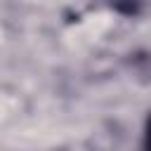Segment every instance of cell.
<instances>
[{
  "instance_id": "1",
  "label": "cell",
  "mask_w": 151,
  "mask_h": 151,
  "mask_svg": "<svg viewBox=\"0 0 151 151\" xmlns=\"http://www.w3.org/2000/svg\"><path fill=\"white\" fill-rule=\"evenodd\" d=\"M109 2H111V7L118 14H123V17H137L142 12V7H144L146 0H109Z\"/></svg>"
},
{
  "instance_id": "2",
  "label": "cell",
  "mask_w": 151,
  "mask_h": 151,
  "mask_svg": "<svg viewBox=\"0 0 151 151\" xmlns=\"http://www.w3.org/2000/svg\"><path fill=\"white\" fill-rule=\"evenodd\" d=\"M144 151H151V116L146 118V125H144Z\"/></svg>"
}]
</instances>
